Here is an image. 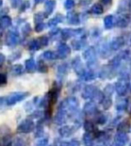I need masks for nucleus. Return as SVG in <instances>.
<instances>
[{
    "mask_svg": "<svg viewBox=\"0 0 131 146\" xmlns=\"http://www.w3.org/2000/svg\"><path fill=\"white\" fill-rule=\"evenodd\" d=\"M6 82V79H5V76L4 74H0V84H3Z\"/></svg>",
    "mask_w": 131,
    "mask_h": 146,
    "instance_id": "6e6552de",
    "label": "nucleus"
},
{
    "mask_svg": "<svg viewBox=\"0 0 131 146\" xmlns=\"http://www.w3.org/2000/svg\"><path fill=\"white\" fill-rule=\"evenodd\" d=\"M43 28H44V25H43V23H37L36 24V27H35V30H36V31H42L43 30Z\"/></svg>",
    "mask_w": 131,
    "mask_h": 146,
    "instance_id": "423d86ee",
    "label": "nucleus"
},
{
    "mask_svg": "<svg viewBox=\"0 0 131 146\" xmlns=\"http://www.w3.org/2000/svg\"><path fill=\"white\" fill-rule=\"evenodd\" d=\"M4 61H5V56H4V55L0 54V66L3 64Z\"/></svg>",
    "mask_w": 131,
    "mask_h": 146,
    "instance_id": "1a4fd4ad",
    "label": "nucleus"
},
{
    "mask_svg": "<svg viewBox=\"0 0 131 146\" xmlns=\"http://www.w3.org/2000/svg\"><path fill=\"white\" fill-rule=\"evenodd\" d=\"M39 47H40L39 42L37 40H32L29 45V50H31V51H37V50L39 48Z\"/></svg>",
    "mask_w": 131,
    "mask_h": 146,
    "instance_id": "7ed1b4c3",
    "label": "nucleus"
},
{
    "mask_svg": "<svg viewBox=\"0 0 131 146\" xmlns=\"http://www.w3.org/2000/svg\"><path fill=\"white\" fill-rule=\"evenodd\" d=\"M19 41V35L15 31H11L6 36V44L10 47H14Z\"/></svg>",
    "mask_w": 131,
    "mask_h": 146,
    "instance_id": "f257e3e1",
    "label": "nucleus"
},
{
    "mask_svg": "<svg viewBox=\"0 0 131 146\" xmlns=\"http://www.w3.org/2000/svg\"><path fill=\"white\" fill-rule=\"evenodd\" d=\"M2 5H3V1L2 0H0V6H2Z\"/></svg>",
    "mask_w": 131,
    "mask_h": 146,
    "instance_id": "9b49d317",
    "label": "nucleus"
},
{
    "mask_svg": "<svg viewBox=\"0 0 131 146\" xmlns=\"http://www.w3.org/2000/svg\"><path fill=\"white\" fill-rule=\"evenodd\" d=\"M43 0H35V3L36 4H39V3H40V2H42Z\"/></svg>",
    "mask_w": 131,
    "mask_h": 146,
    "instance_id": "9d476101",
    "label": "nucleus"
},
{
    "mask_svg": "<svg viewBox=\"0 0 131 146\" xmlns=\"http://www.w3.org/2000/svg\"><path fill=\"white\" fill-rule=\"evenodd\" d=\"M34 20L36 22V24L37 23H40L42 22V16H41V14H37L35 16H34Z\"/></svg>",
    "mask_w": 131,
    "mask_h": 146,
    "instance_id": "39448f33",
    "label": "nucleus"
},
{
    "mask_svg": "<svg viewBox=\"0 0 131 146\" xmlns=\"http://www.w3.org/2000/svg\"><path fill=\"white\" fill-rule=\"evenodd\" d=\"M20 2H21L20 0H12V5L14 8H16L18 7V5H20Z\"/></svg>",
    "mask_w": 131,
    "mask_h": 146,
    "instance_id": "0eeeda50",
    "label": "nucleus"
},
{
    "mask_svg": "<svg viewBox=\"0 0 131 146\" xmlns=\"http://www.w3.org/2000/svg\"><path fill=\"white\" fill-rule=\"evenodd\" d=\"M12 23L11 18L7 15H4L0 18V29H6L8 28Z\"/></svg>",
    "mask_w": 131,
    "mask_h": 146,
    "instance_id": "f03ea898",
    "label": "nucleus"
},
{
    "mask_svg": "<svg viewBox=\"0 0 131 146\" xmlns=\"http://www.w3.org/2000/svg\"><path fill=\"white\" fill-rule=\"evenodd\" d=\"M35 61L32 59V58H30V59H28L26 61V68L28 69L29 71H33L34 69H35Z\"/></svg>",
    "mask_w": 131,
    "mask_h": 146,
    "instance_id": "20e7f679",
    "label": "nucleus"
}]
</instances>
